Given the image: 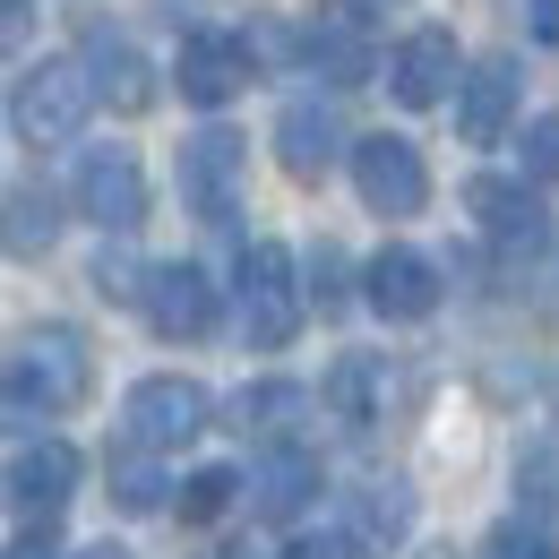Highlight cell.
<instances>
[{"mask_svg": "<svg viewBox=\"0 0 559 559\" xmlns=\"http://www.w3.org/2000/svg\"><path fill=\"white\" fill-rule=\"evenodd\" d=\"M293 52L328 78V86H361V78H370V26H361V9H319V17L293 35Z\"/></svg>", "mask_w": 559, "mask_h": 559, "instance_id": "12", "label": "cell"}, {"mask_svg": "<svg viewBox=\"0 0 559 559\" xmlns=\"http://www.w3.org/2000/svg\"><path fill=\"white\" fill-rule=\"evenodd\" d=\"M353 190H361V207L388 215V224H405V215L430 207V164H421L414 139H361L353 146Z\"/></svg>", "mask_w": 559, "mask_h": 559, "instance_id": "4", "label": "cell"}, {"mask_svg": "<svg viewBox=\"0 0 559 559\" xmlns=\"http://www.w3.org/2000/svg\"><path fill=\"white\" fill-rule=\"evenodd\" d=\"M276 155H284V173H293V181H319V173L345 155V121H336V104H328V95H301V104H284Z\"/></svg>", "mask_w": 559, "mask_h": 559, "instance_id": "15", "label": "cell"}, {"mask_svg": "<svg viewBox=\"0 0 559 559\" xmlns=\"http://www.w3.org/2000/svg\"><path fill=\"white\" fill-rule=\"evenodd\" d=\"M112 499H121V508H164V499H181V490L164 483V474H155V465H146V456H130V465H112Z\"/></svg>", "mask_w": 559, "mask_h": 559, "instance_id": "24", "label": "cell"}, {"mask_svg": "<svg viewBox=\"0 0 559 559\" xmlns=\"http://www.w3.org/2000/svg\"><path fill=\"white\" fill-rule=\"evenodd\" d=\"M353 9H388V0H353Z\"/></svg>", "mask_w": 559, "mask_h": 559, "instance_id": "32", "label": "cell"}, {"mask_svg": "<svg viewBox=\"0 0 559 559\" xmlns=\"http://www.w3.org/2000/svg\"><path fill=\"white\" fill-rule=\"evenodd\" d=\"M525 173H534V181H559V112H543V121L525 130Z\"/></svg>", "mask_w": 559, "mask_h": 559, "instance_id": "26", "label": "cell"}, {"mask_svg": "<svg viewBox=\"0 0 559 559\" xmlns=\"http://www.w3.org/2000/svg\"><path fill=\"white\" fill-rule=\"evenodd\" d=\"M483 559H559V543L543 534V525L508 516V525H490V534H483Z\"/></svg>", "mask_w": 559, "mask_h": 559, "instance_id": "23", "label": "cell"}, {"mask_svg": "<svg viewBox=\"0 0 559 559\" xmlns=\"http://www.w3.org/2000/svg\"><path fill=\"white\" fill-rule=\"evenodd\" d=\"M199 430H207V388L199 379H139L130 388V439L146 456L155 448H190Z\"/></svg>", "mask_w": 559, "mask_h": 559, "instance_id": "8", "label": "cell"}, {"mask_svg": "<svg viewBox=\"0 0 559 559\" xmlns=\"http://www.w3.org/2000/svg\"><path fill=\"white\" fill-rule=\"evenodd\" d=\"M508 121H516V61L490 52V61H474L465 86H456V130H465L474 146H490Z\"/></svg>", "mask_w": 559, "mask_h": 559, "instance_id": "17", "label": "cell"}, {"mask_svg": "<svg viewBox=\"0 0 559 559\" xmlns=\"http://www.w3.org/2000/svg\"><path fill=\"white\" fill-rule=\"evenodd\" d=\"M284 559H353V543H345V534H301Z\"/></svg>", "mask_w": 559, "mask_h": 559, "instance_id": "28", "label": "cell"}, {"mask_svg": "<svg viewBox=\"0 0 559 559\" xmlns=\"http://www.w3.org/2000/svg\"><path fill=\"white\" fill-rule=\"evenodd\" d=\"M35 250H52V199L35 181H17L9 190V259H35Z\"/></svg>", "mask_w": 559, "mask_h": 559, "instance_id": "19", "label": "cell"}, {"mask_svg": "<svg viewBox=\"0 0 559 559\" xmlns=\"http://www.w3.org/2000/svg\"><path fill=\"white\" fill-rule=\"evenodd\" d=\"M241 490H250V474H233V465H207V474H190V483H181V499H173V508H181L190 525H207V516H224Z\"/></svg>", "mask_w": 559, "mask_h": 559, "instance_id": "21", "label": "cell"}, {"mask_svg": "<svg viewBox=\"0 0 559 559\" xmlns=\"http://www.w3.org/2000/svg\"><path fill=\"white\" fill-rule=\"evenodd\" d=\"M233 301H241V336L259 353H284L301 336V284L284 241H241V267H233Z\"/></svg>", "mask_w": 559, "mask_h": 559, "instance_id": "3", "label": "cell"}, {"mask_svg": "<svg viewBox=\"0 0 559 559\" xmlns=\"http://www.w3.org/2000/svg\"><path fill=\"white\" fill-rule=\"evenodd\" d=\"M534 35H543V44L559 52V0H534Z\"/></svg>", "mask_w": 559, "mask_h": 559, "instance_id": "30", "label": "cell"}, {"mask_svg": "<svg viewBox=\"0 0 559 559\" xmlns=\"http://www.w3.org/2000/svg\"><path fill=\"white\" fill-rule=\"evenodd\" d=\"M516 499H525L534 516H559V439H534V448L516 456Z\"/></svg>", "mask_w": 559, "mask_h": 559, "instance_id": "22", "label": "cell"}, {"mask_svg": "<svg viewBox=\"0 0 559 559\" xmlns=\"http://www.w3.org/2000/svg\"><path fill=\"white\" fill-rule=\"evenodd\" d=\"M361 525H370V543H396L405 534V490H370V516Z\"/></svg>", "mask_w": 559, "mask_h": 559, "instance_id": "27", "label": "cell"}, {"mask_svg": "<svg viewBox=\"0 0 559 559\" xmlns=\"http://www.w3.org/2000/svg\"><path fill=\"white\" fill-rule=\"evenodd\" d=\"M78 559H130V551H121V543H86Z\"/></svg>", "mask_w": 559, "mask_h": 559, "instance_id": "31", "label": "cell"}, {"mask_svg": "<svg viewBox=\"0 0 559 559\" xmlns=\"http://www.w3.org/2000/svg\"><path fill=\"white\" fill-rule=\"evenodd\" d=\"M241 130H224V121H207L199 139L181 146V199L207 215V224H224L233 215V190H241Z\"/></svg>", "mask_w": 559, "mask_h": 559, "instance_id": "11", "label": "cell"}, {"mask_svg": "<svg viewBox=\"0 0 559 559\" xmlns=\"http://www.w3.org/2000/svg\"><path fill=\"white\" fill-rule=\"evenodd\" d=\"M9 559H61V551H52V525H26V534L9 543Z\"/></svg>", "mask_w": 559, "mask_h": 559, "instance_id": "29", "label": "cell"}, {"mask_svg": "<svg viewBox=\"0 0 559 559\" xmlns=\"http://www.w3.org/2000/svg\"><path fill=\"white\" fill-rule=\"evenodd\" d=\"M78 215L104 233H139L146 224V173L130 146H86L78 155Z\"/></svg>", "mask_w": 559, "mask_h": 559, "instance_id": "5", "label": "cell"}, {"mask_svg": "<svg viewBox=\"0 0 559 559\" xmlns=\"http://www.w3.org/2000/svg\"><path fill=\"white\" fill-rule=\"evenodd\" d=\"M310 490H319V465H310L301 448H276V456L250 465V508H259V516H293Z\"/></svg>", "mask_w": 559, "mask_h": 559, "instance_id": "18", "label": "cell"}, {"mask_svg": "<svg viewBox=\"0 0 559 559\" xmlns=\"http://www.w3.org/2000/svg\"><path fill=\"white\" fill-rule=\"evenodd\" d=\"M173 78H181V95L207 104V112H215V104H233V95L250 86V35H233V26H190Z\"/></svg>", "mask_w": 559, "mask_h": 559, "instance_id": "6", "label": "cell"}, {"mask_svg": "<svg viewBox=\"0 0 559 559\" xmlns=\"http://www.w3.org/2000/svg\"><path fill=\"white\" fill-rule=\"evenodd\" d=\"M86 388H95V353L78 328L44 319L17 336V353H9V405L17 414H70V405H86Z\"/></svg>", "mask_w": 559, "mask_h": 559, "instance_id": "1", "label": "cell"}, {"mask_svg": "<svg viewBox=\"0 0 559 559\" xmlns=\"http://www.w3.org/2000/svg\"><path fill=\"white\" fill-rule=\"evenodd\" d=\"M78 61H86V78H95V95H104V104H121V112H146V104H155V78H146V61H139V44H130V35L86 26Z\"/></svg>", "mask_w": 559, "mask_h": 559, "instance_id": "16", "label": "cell"}, {"mask_svg": "<svg viewBox=\"0 0 559 559\" xmlns=\"http://www.w3.org/2000/svg\"><path fill=\"white\" fill-rule=\"evenodd\" d=\"M379 388H388V370H379L370 353H345V361H336V379H328L336 414H353V421H370V414H379Z\"/></svg>", "mask_w": 559, "mask_h": 559, "instance_id": "20", "label": "cell"}, {"mask_svg": "<svg viewBox=\"0 0 559 559\" xmlns=\"http://www.w3.org/2000/svg\"><path fill=\"white\" fill-rule=\"evenodd\" d=\"M139 301H146V328H155V336H173V345L215 336V284L199 276L190 259H164V267L139 284Z\"/></svg>", "mask_w": 559, "mask_h": 559, "instance_id": "7", "label": "cell"}, {"mask_svg": "<svg viewBox=\"0 0 559 559\" xmlns=\"http://www.w3.org/2000/svg\"><path fill=\"white\" fill-rule=\"evenodd\" d=\"M95 104H104V95H95L86 61H35V70H17V86H9V121H17V139H26V146L78 139Z\"/></svg>", "mask_w": 559, "mask_h": 559, "instance_id": "2", "label": "cell"}, {"mask_svg": "<svg viewBox=\"0 0 559 559\" xmlns=\"http://www.w3.org/2000/svg\"><path fill=\"white\" fill-rule=\"evenodd\" d=\"M465 199H474V224H483L499 250H543V241H551V207H543L525 181H499V173H483Z\"/></svg>", "mask_w": 559, "mask_h": 559, "instance_id": "13", "label": "cell"}, {"mask_svg": "<svg viewBox=\"0 0 559 559\" xmlns=\"http://www.w3.org/2000/svg\"><path fill=\"white\" fill-rule=\"evenodd\" d=\"M361 293H370L379 319H430V310H439V267H430L421 250H405V241H388V250L370 259Z\"/></svg>", "mask_w": 559, "mask_h": 559, "instance_id": "14", "label": "cell"}, {"mask_svg": "<svg viewBox=\"0 0 559 559\" xmlns=\"http://www.w3.org/2000/svg\"><path fill=\"white\" fill-rule=\"evenodd\" d=\"M456 86H465L456 35H448V26H414V35L396 44V61H388V95H396L405 112H430V104H448Z\"/></svg>", "mask_w": 559, "mask_h": 559, "instance_id": "9", "label": "cell"}, {"mask_svg": "<svg viewBox=\"0 0 559 559\" xmlns=\"http://www.w3.org/2000/svg\"><path fill=\"white\" fill-rule=\"evenodd\" d=\"M293 414H301V388H284V379H267V388L241 396V421H250V430H284Z\"/></svg>", "mask_w": 559, "mask_h": 559, "instance_id": "25", "label": "cell"}, {"mask_svg": "<svg viewBox=\"0 0 559 559\" xmlns=\"http://www.w3.org/2000/svg\"><path fill=\"white\" fill-rule=\"evenodd\" d=\"M70 490H78V448L70 439H26V448L9 456V508H17L26 525H52Z\"/></svg>", "mask_w": 559, "mask_h": 559, "instance_id": "10", "label": "cell"}]
</instances>
